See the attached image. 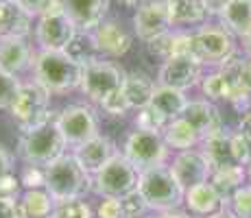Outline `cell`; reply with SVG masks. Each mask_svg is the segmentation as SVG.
Returning <instances> with one entry per match:
<instances>
[{"label":"cell","mask_w":251,"mask_h":218,"mask_svg":"<svg viewBox=\"0 0 251 218\" xmlns=\"http://www.w3.org/2000/svg\"><path fill=\"white\" fill-rule=\"evenodd\" d=\"M83 61L70 50H40L33 61V81L48 94H66L81 87Z\"/></svg>","instance_id":"6da1fadb"},{"label":"cell","mask_w":251,"mask_h":218,"mask_svg":"<svg viewBox=\"0 0 251 218\" xmlns=\"http://www.w3.org/2000/svg\"><path fill=\"white\" fill-rule=\"evenodd\" d=\"M88 190H92V174L76 162L72 153H66L46 166V192L55 203L83 198Z\"/></svg>","instance_id":"7a4b0ae2"},{"label":"cell","mask_w":251,"mask_h":218,"mask_svg":"<svg viewBox=\"0 0 251 218\" xmlns=\"http://www.w3.org/2000/svg\"><path fill=\"white\" fill-rule=\"evenodd\" d=\"M66 144L64 135H61L57 120H48L42 127H35L31 131H22L20 142H18V155L26 164L33 166H50L52 162H57L59 157L66 155Z\"/></svg>","instance_id":"3957f363"},{"label":"cell","mask_w":251,"mask_h":218,"mask_svg":"<svg viewBox=\"0 0 251 218\" xmlns=\"http://www.w3.org/2000/svg\"><path fill=\"white\" fill-rule=\"evenodd\" d=\"M138 192L147 201L149 210H155L160 214L177 210L183 203V196H186V190L179 186L171 166H166V164L140 172Z\"/></svg>","instance_id":"277c9868"},{"label":"cell","mask_w":251,"mask_h":218,"mask_svg":"<svg viewBox=\"0 0 251 218\" xmlns=\"http://www.w3.org/2000/svg\"><path fill=\"white\" fill-rule=\"evenodd\" d=\"M9 111H11V118L16 120L22 131L42 127L48 120H52L50 94L40 83H35V81L22 83Z\"/></svg>","instance_id":"5b68a950"},{"label":"cell","mask_w":251,"mask_h":218,"mask_svg":"<svg viewBox=\"0 0 251 218\" xmlns=\"http://www.w3.org/2000/svg\"><path fill=\"white\" fill-rule=\"evenodd\" d=\"M138 179L140 172L131 166V162L123 153H118L99 172L92 174V192H96L103 198H123L129 192L138 190Z\"/></svg>","instance_id":"8992f818"},{"label":"cell","mask_w":251,"mask_h":218,"mask_svg":"<svg viewBox=\"0 0 251 218\" xmlns=\"http://www.w3.org/2000/svg\"><path fill=\"white\" fill-rule=\"evenodd\" d=\"M125 72L120 66H116L114 61H103L90 57L83 64V79H81V87L85 96L92 103H103L107 96L116 94L118 90H123L125 83Z\"/></svg>","instance_id":"52a82bcc"},{"label":"cell","mask_w":251,"mask_h":218,"mask_svg":"<svg viewBox=\"0 0 251 218\" xmlns=\"http://www.w3.org/2000/svg\"><path fill=\"white\" fill-rule=\"evenodd\" d=\"M123 155L131 162L138 172L149 170L166 164L168 159V144L164 142V135L155 131L136 129L127 135L123 146Z\"/></svg>","instance_id":"ba28073f"},{"label":"cell","mask_w":251,"mask_h":218,"mask_svg":"<svg viewBox=\"0 0 251 218\" xmlns=\"http://www.w3.org/2000/svg\"><path fill=\"white\" fill-rule=\"evenodd\" d=\"M76 35L81 33L76 31L75 22L66 16L64 7L48 9L37 18L35 40L40 44V50H70Z\"/></svg>","instance_id":"9c48e42d"},{"label":"cell","mask_w":251,"mask_h":218,"mask_svg":"<svg viewBox=\"0 0 251 218\" xmlns=\"http://www.w3.org/2000/svg\"><path fill=\"white\" fill-rule=\"evenodd\" d=\"M236 55L234 35L221 24H203L195 33V57L201 66H223Z\"/></svg>","instance_id":"30bf717a"},{"label":"cell","mask_w":251,"mask_h":218,"mask_svg":"<svg viewBox=\"0 0 251 218\" xmlns=\"http://www.w3.org/2000/svg\"><path fill=\"white\" fill-rule=\"evenodd\" d=\"M55 120L66 144L72 148L81 146L83 142L99 135V120H96L94 111L85 105H68Z\"/></svg>","instance_id":"8fae6325"},{"label":"cell","mask_w":251,"mask_h":218,"mask_svg":"<svg viewBox=\"0 0 251 218\" xmlns=\"http://www.w3.org/2000/svg\"><path fill=\"white\" fill-rule=\"evenodd\" d=\"M173 28L171 16H168V4L164 0H149L136 9L133 16V31L144 44H151L157 37L166 35Z\"/></svg>","instance_id":"7c38bea8"},{"label":"cell","mask_w":251,"mask_h":218,"mask_svg":"<svg viewBox=\"0 0 251 218\" xmlns=\"http://www.w3.org/2000/svg\"><path fill=\"white\" fill-rule=\"evenodd\" d=\"M201 68L203 66L195 57H186V55L168 57V59H164L160 72H157V83L173 87V90L186 92L201 83V79H203Z\"/></svg>","instance_id":"4fadbf2b"},{"label":"cell","mask_w":251,"mask_h":218,"mask_svg":"<svg viewBox=\"0 0 251 218\" xmlns=\"http://www.w3.org/2000/svg\"><path fill=\"white\" fill-rule=\"evenodd\" d=\"M171 170L175 174V179L179 181V186L183 190L192 186H199V183L210 181L212 166L205 159V155L201 153V148H190V151H179L173 157Z\"/></svg>","instance_id":"5bb4252c"},{"label":"cell","mask_w":251,"mask_h":218,"mask_svg":"<svg viewBox=\"0 0 251 218\" xmlns=\"http://www.w3.org/2000/svg\"><path fill=\"white\" fill-rule=\"evenodd\" d=\"M90 44L96 52L105 57H123L131 48V37L116 20H103L90 33Z\"/></svg>","instance_id":"9a60e30c"},{"label":"cell","mask_w":251,"mask_h":218,"mask_svg":"<svg viewBox=\"0 0 251 218\" xmlns=\"http://www.w3.org/2000/svg\"><path fill=\"white\" fill-rule=\"evenodd\" d=\"M66 16L75 22L76 31L90 35L107 16L109 0H61Z\"/></svg>","instance_id":"2e32d148"},{"label":"cell","mask_w":251,"mask_h":218,"mask_svg":"<svg viewBox=\"0 0 251 218\" xmlns=\"http://www.w3.org/2000/svg\"><path fill=\"white\" fill-rule=\"evenodd\" d=\"M118 153L120 151H118V146L114 144V140L107 138V135H100V133L96 135V138L88 140V142H83L81 146H76L75 151H72V155L76 157V162H79L90 174L99 172L100 168H103L109 159H114Z\"/></svg>","instance_id":"e0dca14e"},{"label":"cell","mask_w":251,"mask_h":218,"mask_svg":"<svg viewBox=\"0 0 251 218\" xmlns=\"http://www.w3.org/2000/svg\"><path fill=\"white\" fill-rule=\"evenodd\" d=\"M183 120L195 127V131L201 135V140L207 135H214L223 129V118H221V111L216 109V105L207 98H199V100H188L186 109L181 114Z\"/></svg>","instance_id":"ac0fdd59"},{"label":"cell","mask_w":251,"mask_h":218,"mask_svg":"<svg viewBox=\"0 0 251 218\" xmlns=\"http://www.w3.org/2000/svg\"><path fill=\"white\" fill-rule=\"evenodd\" d=\"M33 48L28 46L26 37H2L0 40V70L7 74H20L33 68L35 61Z\"/></svg>","instance_id":"d6986e66"},{"label":"cell","mask_w":251,"mask_h":218,"mask_svg":"<svg viewBox=\"0 0 251 218\" xmlns=\"http://www.w3.org/2000/svg\"><path fill=\"white\" fill-rule=\"evenodd\" d=\"M183 203H186V207L190 210V214L201 216V218H210V216L225 210V201L221 198L219 192L212 188L210 181L188 188L186 196H183Z\"/></svg>","instance_id":"ffe728a7"},{"label":"cell","mask_w":251,"mask_h":218,"mask_svg":"<svg viewBox=\"0 0 251 218\" xmlns=\"http://www.w3.org/2000/svg\"><path fill=\"white\" fill-rule=\"evenodd\" d=\"M201 153L210 162L212 170L216 168H227V166H238L231 151V133L227 131H219L214 135H207L201 140Z\"/></svg>","instance_id":"44dd1931"},{"label":"cell","mask_w":251,"mask_h":218,"mask_svg":"<svg viewBox=\"0 0 251 218\" xmlns=\"http://www.w3.org/2000/svg\"><path fill=\"white\" fill-rule=\"evenodd\" d=\"M33 18L11 2L0 0V40L2 37H26L31 33Z\"/></svg>","instance_id":"7402d4cb"},{"label":"cell","mask_w":251,"mask_h":218,"mask_svg":"<svg viewBox=\"0 0 251 218\" xmlns=\"http://www.w3.org/2000/svg\"><path fill=\"white\" fill-rule=\"evenodd\" d=\"M164 142L168 144V148H175V151H190L197 144H201V135L195 131L188 120H183L181 116L166 124L164 129Z\"/></svg>","instance_id":"603a6c76"},{"label":"cell","mask_w":251,"mask_h":218,"mask_svg":"<svg viewBox=\"0 0 251 218\" xmlns=\"http://www.w3.org/2000/svg\"><path fill=\"white\" fill-rule=\"evenodd\" d=\"M123 92H125V96H127L129 105H131V109H142V107H147V105H151L155 83H153L147 74H142V72H129V74L125 76Z\"/></svg>","instance_id":"cb8c5ba5"},{"label":"cell","mask_w":251,"mask_h":218,"mask_svg":"<svg viewBox=\"0 0 251 218\" xmlns=\"http://www.w3.org/2000/svg\"><path fill=\"white\" fill-rule=\"evenodd\" d=\"M245 179H247V168L245 166H227V168H216L210 174V183L216 192L221 194V198L225 201V207H227V201L231 198L238 188L245 186Z\"/></svg>","instance_id":"d4e9b609"},{"label":"cell","mask_w":251,"mask_h":218,"mask_svg":"<svg viewBox=\"0 0 251 218\" xmlns=\"http://www.w3.org/2000/svg\"><path fill=\"white\" fill-rule=\"evenodd\" d=\"M219 20L221 26L227 28L231 35L243 37L251 28V0H231Z\"/></svg>","instance_id":"484cf974"},{"label":"cell","mask_w":251,"mask_h":218,"mask_svg":"<svg viewBox=\"0 0 251 218\" xmlns=\"http://www.w3.org/2000/svg\"><path fill=\"white\" fill-rule=\"evenodd\" d=\"M151 105L160 111L162 116H166L168 120H175L183 114V109H186V105H188V98H186V92L173 90V87L157 83L155 92H153Z\"/></svg>","instance_id":"4316f807"},{"label":"cell","mask_w":251,"mask_h":218,"mask_svg":"<svg viewBox=\"0 0 251 218\" xmlns=\"http://www.w3.org/2000/svg\"><path fill=\"white\" fill-rule=\"evenodd\" d=\"M18 210H20V218H50L52 210H55V201L46 192V188L26 190L18 201Z\"/></svg>","instance_id":"83f0119b"},{"label":"cell","mask_w":251,"mask_h":218,"mask_svg":"<svg viewBox=\"0 0 251 218\" xmlns=\"http://www.w3.org/2000/svg\"><path fill=\"white\" fill-rule=\"evenodd\" d=\"M168 16L173 26L201 24L205 20V7L201 0H168Z\"/></svg>","instance_id":"f1b7e54d"},{"label":"cell","mask_w":251,"mask_h":218,"mask_svg":"<svg viewBox=\"0 0 251 218\" xmlns=\"http://www.w3.org/2000/svg\"><path fill=\"white\" fill-rule=\"evenodd\" d=\"M219 70L234 83V87L240 94L251 98V57L234 55V57H229Z\"/></svg>","instance_id":"f546056e"},{"label":"cell","mask_w":251,"mask_h":218,"mask_svg":"<svg viewBox=\"0 0 251 218\" xmlns=\"http://www.w3.org/2000/svg\"><path fill=\"white\" fill-rule=\"evenodd\" d=\"M171 120L166 116H162L153 105H147V107L138 109L136 116V129H144V131H155V133H164L166 124Z\"/></svg>","instance_id":"4dcf8cb0"},{"label":"cell","mask_w":251,"mask_h":218,"mask_svg":"<svg viewBox=\"0 0 251 218\" xmlns=\"http://www.w3.org/2000/svg\"><path fill=\"white\" fill-rule=\"evenodd\" d=\"M50 218H92V207L83 198H72V201L55 203Z\"/></svg>","instance_id":"1f68e13d"},{"label":"cell","mask_w":251,"mask_h":218,"mask_svg":"<svg viewBox=\"0 0 251 218\" xmlns=\"http://www.w3.org/2000/svg\"><path fill=\"white\" fill-rule=\"evenodd\" d=\"M225 210L234 218H251V183H245L231 194Z\"/></svg>","instance_id":"d6a6232c"},{"label":"cell","mask_w":251,"mask_h":218,"mask_svg":"<svg viewBox=\"0 0 251 218\" xmlns=\"http://www.w3.org/2000/svg\"><path fill=\"white\" fill-rule=\"evenodd\" d=\"M20 85L22 83L16 74H7L0 70V109H11V103L18 96Z\"/></svg>","instance_id":"836d02e7"},{"label":"cell","mask_w":251,"mask_h":218,"mask_svg":"<svg viewBox=\"0 0 251 218\" xmlns=\"http://www.w3.org/2000/svg\"><path fill=\"white\" fill-rule=\"evenodd\" d=\"M231 151H234L236 164L247 168L251 164V138H247L243 131L231 133Z\"/></svg>","instance_id":"e575fe53"},{"label":"cell","mask_w":251,"mask_h":218,"mask_svg":"<svg viewBox=\"0 0 251 218\" xmlns=\"http://www.w3.org/2000/svg\"><path fill=\"white\" fill-rule=\"evenodd\" d=\"M20 183L26 190H42V188H46V168L26 164V166L22 168Z\"/></svg>","instance_id":"d590c367"},{"label":"cell","mask_w":251,"mask_h":218,"mask_svg":"<svg viewBox=\"0 0 251 218\" xmlns=\"http://www.w3.org/2000/svg\"><path fill=\"white\" fill-rule=\"evenodd\" d=\"M16 7H20L22 11H26L31 18H40L42 13H46L48 9L64 7L61 0H11Z\"/></svg>","instance_id":"8d00e7d4"},{"label":"cell","mask_w":251,"mask_h":218,"mask_svg":"<svg viewBox=\"0 0 251 218\" xmlns=\"http://www.w3.org/2000/svg\"><path fill=\"white\" fill-rule=\"evenodd\" d=\"M120 201H123L125 218H142V216L149 212L147 201H144L142 194H140L138 190L129 192V194H127V196H123V198H120Z\"/></svg>","instance_id":"74e56055"},{"label":"cell","mask_w":251,"mask_h":218,"mask_svg":"<svg viewBox=\"0 0 251 218\" xmlns=\"http://www.w3.org/2000/svg\"><path fill=\"white\" fill-rule=\"evenodd\" d=\"M100 107L107 111L109 116H114V118H123V116L127 114L129 109H131V105H129V100H127V96H125V92L118 90L116 94L107 96V98L100 103Z\"/></svg>","instance_id":"f35d334b"},{"label":"cell","mask_w":251,"mask_h":218,"mask_svg":"<svg viewBox=\"0 0 251 218\" xmlns=\"http://www.w3.org/2000/svg\"><path fill=\"white\" fill-rule=\"evenodd\" d=\"M20 177L7 174L0 179V201H20Z\"/></svg>","instance_id":"ab89813d"},{"label":"cell","mask_w":251,"mask_h":218,"mask_svg":"<svg viewBox=\"0 0 251 218\" xmlns=\"http://www.w3.org/2000/svg\"><path fill=\"white\" fill-rule=\"evenodd\" d=\"M99 218H125V210H123V201L114 196H107L100 201L99 210H96Z\"/></svg>","instance_id":"60d3db41"},{"label":"cell","mask_w":251,"mask_h":218,"mask_svg":"<svg viewBox=\"0 0 251 218\" xmlns=\"http://www.w3.org/2000/svg\"><path fill=\"white\" fill-rule=\"evenodd\" d=\"M11 170H13V155L0 144V179L11 174Z\"/></svg>","instance_id":"b9f144b4"},{"label":"cell","mask_w":251,"mask_h":218,"mask_svg":"<svg viewBox=\"0 0 251 218\" xmlns=\"http://www.w3.org/2000/svg\"><path fill=\"white\" fill-rule=\"evenodd\" d=\"M201 2H203L207 16H221L231 0H201Z\"/></svg>","instance_id":"7bdbcfd3"},{"label":"cell","mask_w":251,"mask_h":218,"mask_svg":"<svg viewBox=\"0 0 251 218\" xmlns=\"http://www.w3.org/2000/svg\"><path fill=\"white\" fill-rule=\"evenodd\" d=\"M0 218H20L18 201H0Z\"/></svg>","instance_id":"ee69618b"},{"label":"cell","mask_w":251,"mask_h":218,"mask_svg":"<svg viewBox=\"0 0 251 218\" xmlns=\"http://www.w3.org/2000/svg\"><path fill=\"white\" fill-rule=\"evenodd\" d=\"M238 131H243L247 138H251V109H247V111H243V114H240Z\"/></svg>","instance_id":"f6af8a7d"},{"label":"cell","mask_w":251,"mask_h":218,"mask_svg":"<svg viewBox=\"0 0 251 218\" xmlns=\"http://www.w3.org/2000/svg\"><path fill=\"white\" fill-rule=\"evenodd\" d=\"M155 218H190L186 214V212H179V210H171V212H162L160 216H155Z\"/></svg>","instance_id":"bcb514c9"},{"label":"cell","mask_w":251,"mask_h":218,"mask_svg":"<svg viewBox=\"0 0 251 218\" xmlns=\"http://www.w3.org/2000/svg\"><path fill=\"white\" fill-rule=\"evenodd\" d=\"M240 40H243V50L247 52V57H251V28L240 37Z\"/></svg>","instance_id":"7dc6e473"},{"label":"cell","mask_w":251,"mask_h":218,"mask_svg":"<svg viewBox=\"0 0 251 218\" xmlns=\"http://www.w3.org/2000/svg\"><path fill=\"white\" fill-rule=\"evenodd\" d=\"M118 4H123V7H136L140 0H116Z\"/></svg>","instance_id":"c3c4849f"},{"label":"cell","mask_w":251,"mask_h":218,"mask_svg":"<svg viewBox=\"0 0 251 218\" xmlns=\"http://www.w3.org/2000/svg\"><path fill=\"white\" fill-rule=\"evenodd\" d=\"M210 218H234V216H231L227 210H223V212H219V214H214V216H210Z\"/></svg>","instance_id":"681fc988"},{"label":"cell","mask_w":251,"mask_h":218,"mask_svg":"<svg viewBox=\"0 0 251 218\" xmlns=\"http://www.w3.org/2000/svg\"><path fill=\"white\" fill-rule=\"evenodd\" d=\"M247 179H249V181H251V164H249V166H247Z\"/></svg>","instance_id":"f907efd6"},{"label":"cell","mask_w":251,"mask_h":218,"mask_svg":"<svg viewBox=\"0 0 251 218\" xmlns=\"http://www.w3.org/2000/svg\"><path fill=\"white\" fill-rule=\"evenodd\" d=\"M164 2H168V0H164Z\"/></svg>","instance_id":"816d5d0a"}]
</instances>
